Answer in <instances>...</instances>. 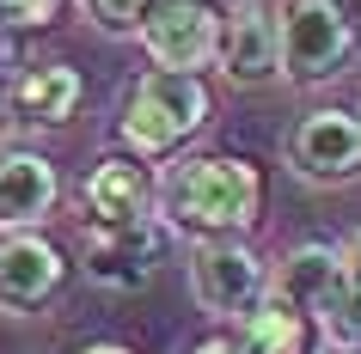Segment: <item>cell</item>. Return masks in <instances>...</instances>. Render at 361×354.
I'll return each instance as SVG.
<instances>
[{
  "mask_svg": "<svg viewBox=\"0 0 361 354\" xmlns=\"http://www.w3.org/2000/svg\"><path fill=\"white\" fill-rule=\"evenodd\" d=\"M153 214L190 239H221V232L245 239L264 214V171L239 153H190L166 165L153 189Z\"/></svg>",
  "mask_w": 361,
  "mask_h": 354,
  "instance_id": "obj_1",
  "label": "cell"
},
{
  "mask_svg": "<svg viewBox=\"0 0 361 354\" xmlns=\"http://www.w3.org/2000/svg\"><path fill=\"white\" fill-rule=\"evenodd\" d=\"M209 122V86L202 74H178V68H147L123 98L116 134L135 159H171L196 129Z\"/></svg>",
  "mask_w": 361,
  "mask_h": 354,
  "instance_id": "obj_2",
  "label": "cell"
},
{
  "mask_svg": "<svg viewBox=\"0 0 361 354\" xmlns=\"http://www.w3.org/2000/svg\"><path fill=\"white\" fill-rule=\"evenodd\" d=\"M166 239L171 226L159 214H141V220H92L80 232V275L92 281L98 293H141L159 263H166Z\"/></svg>",
  "mask_w": 361,
  "mask_h": 354,
  "instance_id": "obj_3",
  "label": "cell"
},
{
  "mask_svg": "<svg viewBox=\"0 0 361 354\" xmlns=\"http://www.w3.org/2000/svg\"><path fill=\"white\" fill-rule=\"evenodd\" d=\"M361 37L337 0H288L282 6V86H324L355 61Z\"/></svg>",
  "mask_w": 361,
  "mask_h": 354,
  "instance_id": "obj_4",
  "label": "cell"
},
{
  "mask_svg": "<svg viewBox=\"0 0 361 354\" xmlns=\"http://www.w3.org/2000/svg\"><path fill=\"white\" fill-rule=\"evenodd\" d=\"M264 287H269V269L239 232L190 244V299H196V312H209L214 324H239L264 299Z\"/></svg>",
  "mask_w": 361,
  "mask_h": 354,
  "instance_id": "obj_5",
  "label": "cell"
},
{
  "mask_svg": "<svg viewBox=\"0 0 361 354\" xmlns=\"http://www.w3.org/2000/svg\"><path fill=\"white\" fill-rule=\"evenodd\" d=\"M288 165L294 177L312 189H337L361 177V116L355 110H306L294 129H288Z\"/></svg>",
  "mask_w": 361,
  "mask_h": 354,
  "instance_id": "obj_6",
  "label": "cell"
},
{
  "mask_svg": "<svg viewBox=\"0 0 361 354\" xmlns=\"http://www.w3.org/2000/svg\"><path fill=\"white\" fill-rule=\"evenodd\" d=\"M135 37H141L153 68L202 74L221 56V13H214L209 0H153Z\"/></svg>",
  "mask_w": 361,
  "mask_h": 354,
  "instance_id": "obj_7",
  "label": "cell"
},
{
  "mask_svg": "<svg viewBox=\"0 0 361 354\" xmlns=\"http://www.w3.org/2000/svg\"><path fill=\"white\" fill-rule=\"evenodd\" d=\"M214 68L239 92L282 80V13L269 0H239L233 13H221V56H214Z\"/></svg>",
  "mask_w": 361,
  "mask_h": 354,
  "instance_id": "obj_8",
  "label": "cell"
},
{
  "mask_svg": "<svg viewBox=\"0 0 361 354\" xmlns=\"http://www.w3.org/2000/svg\"><path fill=\"white\" fill-rule=\"evenodd\" d=\"M61 281H68V257L43 239L37 226L0 239V312H13V317L43 312L61 293Z\"/></svg>",
  "mask_w": 361,
  "mask_h": 354,
  "instance_id": "obj_9",
  "label": "cell"
},
{
  "mask_svg": "<svg viewBox=\"0 0 361 354\" xmlns=\"http://www.w3.org/2000/svg\"><path fill=\"white\" fill-rule=\"evenodd\" d=\"M61 177L37 147H0V232H31L56 214Z\"/></svg>",
  "mask_w": 361,
  "mask_h": 354,
  "instance_id": "obj_10",
  "label": "cell"
},
{
  "mask_svg": "<svg viewBox=\"0 0 361 354\" xmlns=\"http://www.w3.org/2000/svg\"><path fill=\"white\" fill-rule=\"evenodd\" d=\"M343 281H349V269H343V251L337 244H319V239H306V244H288L282 257L269 263V299H282V305H294L300 317H319V305L331 293H337Z\"/></svg>",
  "mask_w": 361,
  "mask_h": 354,
  "instance_id": "obj_11",
  "label": "cell"
},
{
  "mask_svg": "<svg viewBox=\"0 0 361 354\" xmlns=\"http://www.w3.org/2000/svg\"><path fill=\"white\" fill-rule=\"evenodd\" d=\"M153 189H159V177H153L135 153H111V159H98L92 171H86V184H80V208L92 214V220H141V214H153Z\"/></svg>",
  "mask_w": 361,
  "mask_h": 354,
  "instance_id": "obj_12",
  "label": "cell"
},
{
  "mask_svg": "<svg viewBox=\"0 0 361 354\" xmlns=\"http://www.w3.org/2000/svg\"><path fill=\"white\" fill-rule=\"evenodd\" d=\"M13 116H31V122H43V129H56V122H68V116L80 110V74L68 68V61H31L13 86Z\"/></svg>",
  "mask_w": 361,
  "mask_h": 354,
  "instance_id": "obj_13",
  "label": "cell"
},
{
  "mask_svg": "<svg viewBox=\"0 0 361 354\" xmlns=\"http://www.w3.org/2000/svg\"><path fill=\"white\" fill-rule=\"evenodd\" d=\"M306 324L312 317H300L294 305H282V299H257L245 317H239V354H306Z\"/></svg>",
  "mask_w": 361,
  "mask_h": 354,
  "instance_id": "obj_14",
  "label": "cell"
},
{
  "mask_svg": "<svg viewBox=\"0 0 361 354\" xmlns=\"http://www.w3.org/2000/svg\"><path fill=\"white\" fill-rule=\"evenodd\" d=\"M312 324H319V342H331V348H361V281H343Z\"/></svg>",
  "mask_w": 361,
  "mask_h": 354,
  "instance_id": "obj_15",
  "label": "cell"
},
{
  "mask_svg": "<svg viewBox=\"0 0 361 354\" xmlns=\"http://www.w3.org/2000/svg\"><path fill=\"white\" fill-rule=\"evenodd\" d=\"M147 6L153 0H80V19L92 31H104V37H135L141 19H147Z\"/></svg>",
  "mask_w": 361,
  "mask_h": 354,
  "instance_id": "obj_16",
  "label": "cell"
},
{
  "mask_svg": "<svg viewBox=\"0 0 361 354\" xmlns=\"http://www.w3.org/2000/svg\"><path fill=\"white\" fill-rule=\"evenodd\" d=\"M337 251H343V269H349V281H361V226L337 244Z\"/></svg>",
  "mask_w": 361,
  "mask_h": 354,
  "instance_id": "obj_17",
  "label": "cell"
},
{
  "mask_svg": "<svg viewBox=\"0 0 361 354\" xmlns=\"http://www.w3.org/2000/svg\"><path fill=\"white\" fill-rule=\"evenodd\" d=\"M190 354H239V342H233V336H209V342H196Z\"/></svg>",
  "mask_w": 361,
  "mask_h": 354,
  "instance_id": "obj_18",
  "label": "cell"
},
{
  "mask_svg": "<svg viewBox=\"0 0 361 354\" xmlns=\"http://www.w3.org/2000/svg\"><path fill=\"white\" fill-rule=\"evenodd\" d=\"M13 122H19V116H13V92H6V86H0V141H6V134H13Z\"/></svg>",
  "mask_w": 361,
  "mask_h": 354,
  "instance_id": "obj_19",
  "label": "cell"
},
{
  "mask_svg": "<svg viewBox=\"0 0 361 354\" xmlns=\"http://www.w3.org/2000/svg\"><path fill=\"white\" fill-rule=\"evenodd\" d=\"M80 354H129V348H116V342H92V348H80Z\"/></svg>",
  "mask_w": 361,
  "mask_h": 354,
  "instance_id": "obj_20",
  "label": "cell"
},
{
  "mask_svg": "<svg viewBox=\"0 0 361 354\" xmlns=\"http://www.w3.org/2000/svg\"><path fill=\"white\" fill-rule=\"evenodd\" d=\"M13 6H19V0H0V25H6V19H13Z\"/></svg>",
  "mask_w": 361,
  "mask_h": 354,
  "instance_id": "obj_21",
  "label": "cell"
},
{
  "mask_svg": "<svg viewBox=\"0 0 361 354\" xmlns=\"http://www.w3.org/2000/svg\"><path fill=\"white\" fill-rule=\"evenodd\" d=\"M319 354H361V348H331V342H319Z\"/></svg>",
  "mask_w": 361,
  "mask_h": 354,
  "instance_id": "obj_22",
  "label": "cell"
}]
</instances>
